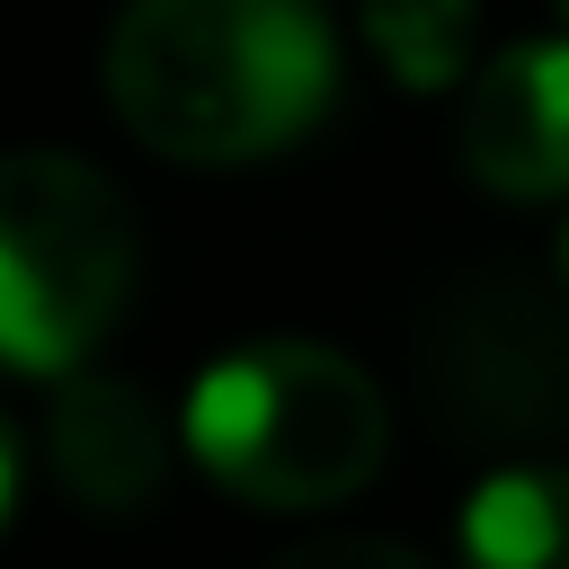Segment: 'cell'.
I'll return each mask as SVG.
<instances>
[{"label": "cell", "instance_id": "cell-2", "mask_svg": "<svg viewBox=\"0 0 569 569\" xmlns=\"http://www.w3.org/2000/svg\"><path fill=\"white\" fill-rule=\"evenodd\" d=\"M187 453L213 489L302 516V507H338L356 498L382 453H391V418L373 373L347 347L320 338H249L222 347L196 391H187Z\"/></svg>", "mask_w": 569, "mask_h": 569}, {"label": "cell", "instance_id": "cell-11", "mask_svg": "<svg viewBox=\"0 0 569 569\" xmlns=\"http://www.w3.org/2000/svg\"><path fill=\"white\" fill-rule=\"evenodd\" d=\"M551 284H560V302H569V222H560V249H551Z\"/></svg>", "mask_w": 569, "mask_h": 569}, {"label": "cell", "instance_id": "cell-6", "mask_svg": "<svg viewBox=\"0 0 569 569\" xmlns=\"http://www.w3.org/2000/svg\"><path fill=\"white\" fill-rule=\"evenodd\" d=\"M44 471L89 516H142L169 480V418L124 373H71L44 409Z\"/></svg>", "mask_w": 569, "mask_h": 569}, {"label": "cell", "instance_id": "cell-9", "mask_svg": "<svg viewBox=\"0 0 569 569\" xmlns=\"http://www.w3.org/2000/svg\"><path fill=\"white\" fill-rule=\"evenodd\" d=\"M276 569H427V560L382 533H320V542H293Z\"/></svg>", "mask_w": 569, "mask_h": 569}, {"label": "cell", "instance_id": "cell-4", "mask_svg": "<svg viewBox=\"0 0 569 569\" xmlns=\"http://www.w3.org/2000/svg\"><path fill=\"white\" fill-rule=\"evenodd\" d=\"M436 400L471 418V436H560L569 427V311L525 293V276H489L462 293L427 347Z\"/></svg>", "mask_w": 569, "mask_h": 569}, {"label": "cell", "instance_id": "cell-8", "mask_svg": "<svg viewBox=\"0 0 569 569\" xmlns=\"http://www.w3.org/2000/svg\"><path fill=\"white\" fill-rule=\"evenodd\" d=\"M373 62L400 80V89H471V36H480V9L471 0H365L356 9Z\"/></svg>", "mask_w": 569, "mask_h": 569}, {"label": "cell", "instance_id": "cell-5", "mask_svg": "<svg viewBox=\"0 0 569 569\" xmlns=\"http://www.w3.org/2000/svg\"><path fill=\"white\" fill-rule=\"evenodd\" d=\"M453 151L489 196H516V204L569 196V36H525L489 53L462 89Z\"/></svg>", "mask_w": 569, "mask_h": 569}, {"label": "cell", "instance_id": "cell-7", "mask_svg": "<svg viewBox=\"0 0 569 569\" xmlns=\"http://www.w3.org/2000/svg\"><path fill=\"white\" fill-rule=\"evenodd\" d=\"M462 569H569V471L560 462H498L453 516Z\"/></svg>", "mask_w": 569, "mask_h": 569}, {"label": "cell", "instance_id": "cell-10", "mask_svg": "<svg viewBox=\"0 0 569 569\" xmlns=\"http://www.w3.org/2000/svg\"><path fill=\"white\" fill-rule=\"evenodd\" d=\"M9 507H18V436L0 418V525H9Z\"/></svg>", "mask_w": 569, "mask_h": 569}, {"label": "cell", "instance_id": "cell-12", "mask_svg": "<svg viewBox=\"0 0 569 569\" xmlns=\"http://www.w3.org/2000/svg\"><path fill=\"white\" fill-rule=\"evenodd\" d=\"M551 9H560V36H569V0H551Z\"/></svg>", "mask_w": 569, "mask_h": 569}, {"label": "cell", "instance_id": "cell-3", "mask_svg": "<svg viewBox=\"0 0 569 569\" xmlns=\"http://www.w3.org/2000/svg\"><path fill=\"white\" fill-rule=\"evenodd\" d=\"M133 204L71 151H0V365L71 382L133 302Z\"/></svg>", "mask_w": 569, "mask_h": 569}, {"label": "cell", "instance_id": "cell-1", "mask_svg": "<svg viewBox=\"0 0 569 569\" xmlns=\"http://www.w3.org/2000/svg\"><path fill=\"white\" fill-rule=\"evenodd\" d=\"M98 80L142 151L240 169L329 116L338 27L320 0H124Z\"/></svg>", "mask_w": 569, "mask_h": 569}]
</instances>
